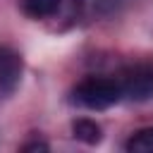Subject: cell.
I'll return each mask as SVG.
<instances>
[{
	"mask_svg": "<svg viewBox=\"0 0 153 153\" xmlns=\"http://www.w3.org/2000/svg\"><path fill=\"white\" fill-rule=\"evenodd\" d=\"M22 57L10 45H0V98L10 96L22 81Z\"/></svg>",
	"mask_w": 153,
	"mask_h": 153,
	"instance_id": "cell-3",
	"label": "cell"
},
{
	"mask_svg": "<svg viewBox=\"0 0 153 153\" xmlns=\"http://www.w3.org/2000/svg\"><path fill=\"white\" fill-rule=\"evenodd\" d=\"M45 148H48V143H43V141H31V143L22 146V151H45Z\"/></svg>",
	"mask_w": 153,
	"mask_h": 153,
	"instance_id": "cell-7",
	"label": "cell"
},
{
	"mask_svg": "<svg viewBox=\"0 0 153 153\" xmlns=\"http://www.w3.org/2000/svg\"><path fill=\"white\" fill-rule=\"evenodd\" d=\"M72 136L76 139V141H81V143H86V146H96L98 141H100V127L93 122V120H88V117H79V120H74L72 122Z\"/></svg>",
	"mask_w": 153,
	"mask_h": 153,
	"instance_id": "cell-5",
	"label": "cell"
},
{
	"mask_svg": "<svg viewBox=\"0 0 153 153\" xmlns=\"http://www.w3.org/2000/svg\"><path fill=\"white\" fill-rule=\"evenodd\" d=\"M122 98L129 100H148L153 98V67L151 65H131L117 76Z\"/></svg>",
	"mask_w": 153,
	"mask_h": 153,
	"instance_id": "cell-2",
	"label": "cell"
},
{
	"mask_svg": "<svg viewBox=\"0 0 153 153\" xmlns=\"http://www.w3.org/2000/svg\"><path fill=\"white\" fill-rule=\"evenodd\" d=\"M129 153H153V127L139 129L129 141H127Z\"/></svg>",
	"mask_w": 153,
	"mask_h": 153,
	"instance_id": "cell-6",
	"label": "cell"
},
{
	"mask_svg": "<svg viewBox=\"0 0 153 153\" xmlns=\"http://www.w3.org/2000/svg\"><path fill=\"white\" fill-rule=\"evenodd\" d=\"M72 96H74V103H79L81 108L105 110V108L122 100V88H120L117 76L115 79H110V76H86L74 86Z\"/></svg>",
	"mask_w": 153,
	"mask_h": 153,
	"instance_id": "cell-1",
	"label": "cell"
},
{
	"mask_svg": "<svg viewBox=\"0 0 153 153\" xmlns=\"http://www.w3.org/2000/svg\"><path fill=\"white\" fill-rule=\"evenodd\" d=\"M62 0H19V10L31 19H55Z\"/></svg>",
	"mask_w": 153,
	"mask_h": 153,
	"instance_id": "cell-4",
	"label": "cell"
}]
</instances>
